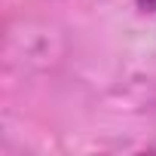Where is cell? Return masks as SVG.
I'll use <instances>...</instances> for the list:
<instances>
[{"label":"cell","mask_w":156,"mask_h":156,"mask_svg":"<svg viewBox=\"0 0 156 156\" xmlns=\"http://www.w3.org/2000/svg\"><path fill=\"white\" fill-rule=\"evenodd\" d=\"M138 3V9H144V12H153L156 16V0H135Z\"/></svg>","instance_id":"cell-1"}]
</instances>
